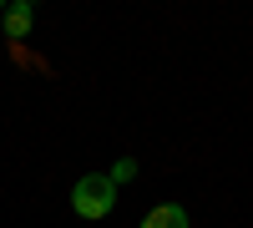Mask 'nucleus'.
Wrapping results in <instances>:
<instances>
[{
  "instance_id": "obj_1",
  "label": "nucleus",
  "mask_w": 253,
  "mask_h": 228,
  "mask_svg": "<svg viewBox=\"0 0 253 228\" xmlns=\"http://www.w3.org/2000/svg\"><path fill=\"white\" fill-rule=\"evenodd\" d=\"M112 208H117V182L107 173H81L76 188H71V213L96 223V218H107Z\"/></svg>"
},
{
  "instance_id": "obj_2",
  "label": "nucleus",
  "mask_w": 253,
  "mask_h": 228,
  "mask_svg": "<svg viewBox=\"0 0 253 228\" xmlns=\"http://www.w3.org/2000/svg\"><path fill=\"white\" fill-rule=\"evenodd\" d=\"M31 20H36V5H31V0H10L5 15H0V26H5L10 41H26V36H31Z\"/></svg>"
},
{
  "instance_id": "obj_3",
  "label": "nucleus",
  "mask_w": 253,
  "mask_h": 228,
  "mask_svg": "<svg viewBox=\"0 0 253 228\" xmlns=\"http://www.w3.org/2000/svg\"><path fill=\"white\" fill-rule=\"evenodd\" d=\"M142 228H193V223H187V208H182V203H157V208L142 218Z\"/></svg>"
},
{
  "instance_id": "obj_4",
  "label": "nucleus",
  "mask_w": 253,
  "mask_h": 228,
  "mask_svg": "<svg viewBox=\"0 0 253 228\" xmlns=\"http://www.w3.org/2000/svg\"><path fill=\"white\" fill-rule=\"evenodd\" d=\"M107 178L117 182V188H122V182H132V178H137V157H122V162H112V168H107Z\"/></svg>"
},
{
  "instance_id": "obj_5",
  "label": "nucleus",
  "mask_w": 253,
  "mask_h": 228,
  "mask_svg": "<svg viewBox=\"0 0 253 228\" xmlns=\"http://www.w3.org/2000/svg\"><path fill=\"white\" fill-rule=\"evenodd\" d=\"M0 15H5V5H0Z\"/></svg>"
}]
</instances>
